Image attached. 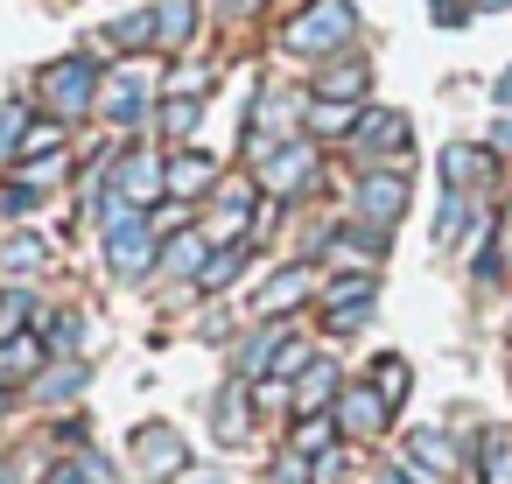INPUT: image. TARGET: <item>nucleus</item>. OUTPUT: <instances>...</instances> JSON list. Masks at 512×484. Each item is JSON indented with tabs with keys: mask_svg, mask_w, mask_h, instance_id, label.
<instances>
[{
	"mask_svg": "<svg viewBox=\"0 0 512 484\" xmlns=\"http://www.w3.org/2000/svg\"><path fill=\"white\" fill-rule=\"evenodd\" d=\"M463 218H470V204L449 190V197H442V211H435V246H463Z\"/></svg>",
	"mask_w": 512,
	"mask_h": 484,
	"instance_id": "nucleus-32",
	"label": "nucleus"
},
{
	"mask_svg": "<svg viewBox=\"0 0 512 484\" xmlns=\"http://www.w3.org/2000/svg\"><path fill=\"white\" fill-rule=\"evenodd\" d=\"M442 183L463 197V190H484L498 183V155L491 148H442Z\"/></svg>",
	"mask_w": 512,
	"mask_h": 484,
	"instance_id": "nucleus-11",
	"label": "nucleus"
},
{
	"mask_svg": "<svg viewBox=\"0 0 512 484\" xmlns=\"http://www.w3.org/2000/svg\"><path fill=\"white\" fill-rule=\"evenodd\" d=\"M239 267H246V253H239V246H225V253L211 246V260H204L197 288H232V281H239Z\"/></svg>",
	"mask_w": 512,
	"mask_h": 484,
	"instance_id": "nucleus-31",
	"label": "nucleus"
},
{
	"mask_svg": "<svg viewBox=\"0 0 512 484\" xmlns=\"http://www.w3.org/2000/svg\"><path fill=\"white\" fill-rule=\"evenodd\" d=\"M407 484H449V470H456V442L442 435V428H414L407 442H400V463H393Z\"/></svg>",
	"mask_w": 512,
	"mask_h": 484,
	"instance_id": "nucleus-4",
	"label": "nucleus"
},
{
	"mask_svg": "<svg viewBox=\"0 0 512 484\" xmlns=\"http://www.w3.org/2000/svg\"><path fill=\"white\" fill-rule=\"evenodd\" d=\"M379 246H386V232H372V225H351V232H337V239H330V260H344V267H358V274H372V260H379Z\"/></svg>",
	"mask_w": 512,
	"mask_h": 484,
	"instance_id": "nucleus-19",
	"label": "nucleus"
},
{
	"mask_svg": "<svg viewBox=\"0 0 512 484\" xmlns=\"http://www.w3.org/2000/svg\"><path fill=\"white\" fill-rule=\"evenodd\" d=\"M43 99H50L57 120H85V113L99 106V71H92V57H57V64L43 71Z\"/></svg>",
	"mask_w": 512,
	"mask_h": 484,
	"instance_id": "nucleus-2",
	"label": "nucleus"
},
{
	"mask_svg": "<svg viewBox=\"0 0 512 484\" xmlns=\"http://www.w3.org/2000/svg\"><path fill=\"white\" fill-rule=\"evenodd\" d=\"M379 484H407V477H400V470H386V477H379Z\"/></svg>",
	"mask_w": 512,
	"mask_h": 484,
	"instance_id": "nucleus-46",
	"label": "nucleus"
},
{
	"mask_svg": "<svg viewBox=\"0 0 512 484\" xmlns=\"http://www.w3.org/2000/svg\"><path fill=\"white\" fill-rule=\"evenodd\" d=\"M106 260H113V274H120V281H141V274L162 260V239H155L148 211H127L120 225H106Z\"/></svg>",
	"mask_w": 512,
	"mask_h": 484,
	"instance_id": "nucleus-3",
	"label": "nucleus"
},
{
	"mask_svg": "<svg viewBox=\"0 0 512 484\" xmlns=\"http://www.w3.org/2000/svg\"><path fill=\"white\" fill-rule=\"evenodd\" d=\"M218 183V155H176L169 169H162V190L176 197V204H190V197H204Z\"/></svg>",
	"mask_w": 512,
	"mask_h": 484,
	"instance_id": "nucleus-15",
	"label": "nucleus"
},
{
	"mask_svg": "<svg viewBox=\"0 0 512 484\" xmlns=\"http://www.w3.org/2000/svg\"><path fill=\"white\" fill-rule=\"evenodd\" d=\"M78 470H85V484H120V477H113V463H106V456H92V449L78 456Z\"/></svg>",
	"mask_w": 512,
	"mask_h": 484,
	"instance_id": "nucleus-38",
	"label": "nucleus"
},
{
	"mask_svg": "<svg viewBox=\"0 0 512 484\" xmlns=\"http://www.w3.org/2000/svg\"><path fill=\"white\" fill-rule=\"evenodd\" d=\"M330 414H337V435H379V428H386V414H393V407H386V400H379V393H372V379H365V386H344V393H337V407H330Z\"/></svg>",
	"mask_w": 512,
	"mask_h": 484,
	"instance_id": "nucleus-9",
	"label": "nucleus"
},
{
	"mask_svg": "<svg viewBox=\"0 0 512 484\" xmlns=\"http://www.w3.org/2000/svg\"><path fill=\"white\" fill-rule=\"evenodd\" d=\"M36 120H29V106L22 99H8V106H0V162H15L22 155V134H29Z\"/></svg>",
	"mask_w": 512,
	"mask_h": 484,
	"instance_id": "nucleus-28",
	"label": "nucleus"
},
{
	"mask_svg": "<svg viewBox=\"0 0 512 484\" xmlns=\"http://www.w3.org/2000/svg\"><path fill=\"white\" fill-rule=\"evenodd\" d=\"M246 218H253V197H246V190H225V211H211V232H204V239H211V246H218V239L239 246Z\"/></svg>",
	"mask_w": 512,
	"mask_h": 484,
	"instance_id": "nucleus-25",
	"label": "nucleus"
},
{
	"mask_svg": "<svg viewBox=\"0 0 512 484\" xmlns=\"http://www.w3.org/2000/svg\"><path fill=\"white\" fill-rule=\"evenodd\" d=\"M190 127H197V99H169L162 106V134L169 141H190Z\"/></svg>",
	"mask_w": 512,
	"mask_h": 484,
	"instance_id": "nucleus-34",
	"label": "nucleus"
},
{
	"mask_svg": "<svg viewBox=\"0 0 512 484\" xmlns=\"http://www.w3.org/2000/svg\"><path fill=\"white\" fill-rule=\"evenodd\" d=\"M78 337H85V316H71V309H64V316L50 323V344H57V351H78Z\"/></svg>",
	"mask_w": 512,
	"mask_h": 484,
	"instance_id": "nucleus-36",
	"label": "nucleus"
},
{
	"mask_svg": "<svg viewBox=\"0 0 512 484\" xmlns=\"http://www.w3.org/2000/svg\"><path fill=\"white\" fill-rule=\"evenodd\" d=\"M484 484H512V428L484 435Z\"/></svg>",
	"mask_w": 512,
	"mask_h": 484,
	"instance_id": "nucleus-29",
	"label": "nucleus"
},
{
	"mask_svg": "<svg viewBox=\"0 0 512 484\" xmlns=\"http://www.w3.org/2000/svg\"><path fill=\"white\" fill-rule=\"evenodd\" d=\"M162 169H169V162H162V155H148V148L120 155V162H113V197H120V204H134V211H141V204H155V197H162Z\"/></svg>",
	"mask_w": 512,
	"mask_h": 484,
	"instance_id": "nucleus-7",
	"label": "nucleus"
},
{
	"mask_svg": "<svg viewBox=\"0 0 512 484\" xmlns=\"http://www.w3.org/2000/svg\"><path fill=\"white\" fill-rule=\"evenodd\" d=\"M274 484H309V463L288 449V456H281V470H274Z\"/></svg>",
	"mask_w": 512,
	"mask_h": 484,
	"instance_id": "nucleus-39",
	"label": "nucleus"
},
{
	"mask_svg": "<svg viewBox=\"0 0 512 484\" xmlns=\"http://www.w3.org/2000/svg\"><path fill=\"white\" fill-rule=\"evenodd\" d=\"M498 106L512 113V71H498Z\"/></svg>",
	"mask_w": 512,
	"mask_h": 484,
	"instance_id": "nucleus-44",
	"label": "nucleus"
},
{
	"mask_svg": "<svg viewBox=\"0 0 512 484\" xmlns=\"http://www.w3.org/2000/svg\"><path fill=\"white\" fill-rule=\"evenodd\" d=\"M400 211H407V176L393 169H372L365 183H358V225H372V232H393L400 225Z\"/></svg>",
	"mask_w": 512,
	"mask_h": 484,
	"instance_id": "nucleus-5",
	"label": "nucleus"
},
{
	"mask_svg": "<svg viewBox=\"0 0 512 484\" xmlns=\"http://www.w3.org/2000/svg\"><path fill=\"white\" fill-rule=\"evenodd\" d=\"M190 36H197V0H162V8H155V43L183 50Z\"/></svg>",
	"mask_w": 512,
	"mask_h": 484,
	"instance_id": "nucleus-22",
	"label": "nucleus"
},
{
	"mask_svg": "<svg viewBox=\"0 0 512 484\" xmlns=\"http://www.w3.org/2000/svg\"><path fill=\"white\" fill-rule=\"evenodd\" d=\"M134 456H141V470H148V477H183V470H190V449H183V435H176L169 421L134 428Z\"/></svg>",
	"mask_w": 512,
	"mask_h": 484,
	"instance_id": "nucleus-8",
	"label": "nucleus"
},
{
	"mask_svg": "<svg viewBox=\"0 0 512 484\" xmlns=\"http://www.w3.org/2000/svg\"><path fill=\"white\" fill-rule=\"evenodd\" d=\"M309 288H316V274H309V267H288V274H274V281L260 288V316H267V323H281V316H288V309H295Z\"/></svg>",
	"mask_w": 512,
	"mask_h": 484,
	"instance_id": "nucleus-17",
	"label": "nucleus"
},
{
	"mask_svg": "<svg viewBox=\"0 0 512 484\" xmlns=\"http://www.w3.org/2000/svg\"><path fill=\"white\" fill-rule=\"evenodd\" d=\"M358 127V106H330V99H309V134H351Z\"/></svg>",
	"mask_w": 512,
	"mask_h": 484,
	"instance_id": "nucleus-30",
	"label": "nucleus"
},
{
	"mask_svg": "<svg viewBox=\"0 0 512 484\" xmlns=\"http://www.w3.org/2000/svg\"><path fill=\"white\" fill-rule=\"evenodd\" d=\"M358 155L365 162H379V155H407V113H365L358 120Z\"/></svg>",
	"mask_w": 512,
	"mask_h": 484,
	"instance_id": "nucleus-13",
	"label": "nucleus"
},
{
	"mask_svg": "<svg viewBox=\"0 0 512 484\" xmlns=\"http://www.w3.org/2000/svg\"><path fill=\"white\" fill-rule=\"evenodd\" d=\"M106 36H113V43H127V50H148V43H155V8L127 15V22H120V29H106Z\"/></svg>",
	"mask_w": 512,
	"mask_h": 484,
	"instance_id": "nucleus-33",
	"label": "nucleus"
},
{
	"mask_svg": "<svg viewBox=\"0 0 512 484\" xmlns=\"http://www.w3.org/2000/svg\"><path fill=\"white\" fill-rule=\"evenodd\" d=\"M372 302H379V281H372V274H337V281L323 288V316H330V330H358V323L372 316Z\"/></svg>",
	"mask_w": 512,
	"mask_h": 484,
	"instance_id": "nucleus-6",
	"label": "nucleus"
},
{
	"mask_svg": "<svg viewBox=\"0 0 512 484\" xmlns=\"http://www.w3.org/2000/svg\"><path fill=\"white\" fill-rule=\"evenodd\" d=\"M344 463H351L344 449H330V456H316V463H309V484H337V477H344Z\"/></svg>",
	"mask_w": 512,
	"mask_h": 484,
	"instance_id": "nucleus-37",
	"label": "nucleus"
},
{
	"mask_svg": "<svg viewBox=\"0 0 512 484\" xmlns=\"http://www.w3.org/2000/svg\"><path fill=\"white\" fill-rule=\"evenodd\" d=\"M22 316H29V295H22V288H15V295H0V344L22 337Z\"/></svg>",
	"mask_w": 512,
	"mask_h": 484,
	"instance_id": "nucleus-35",
	"label": "nucleus"
},
{
	"mask_svg": "<svg viewBox=\"0 0 512 484\" xmlns=\"http://www.w3.org/2000/svg\"><path fill=\"white\" fill-rule=\"evenodd\" d=\"M365 85H372V71H365L358 57H337V64H323V85H316V92H323L330 106H358Z\"/></svg>",
	"mask_w": 512,
	"mask_h": 484,
	"instance_id": "nucleus-18",
	"label": "nucleus"
},
{
	"mask_svg": "<svg viewBox=\"0 0 512 484\" xmlns=\"http://www.w3.org/2000/svg\"><path fill=\"white\" fill-rule=\"evenodd\" d=\"M246 400H253V386L239 379V386H225V400L211 407V421H218V435H225V442H246V435H253V421H246Z\"/></svg>",
	"mask_w": 512,
	"mask_h": 484,
	"instance_id": "nucleus-23",
	"label": "nucleus"
},
{
	"mask_svg": "<svg viewBox=\"0 0 512 484\" xmlns=\"http://www.w3.org/2000/svg\"><path fill=\"white\" fill-rule=\"evenodd\" d=\"M428 15L435 22H463V0H428Z\"/></svg>",
	"mask_w": 512,
	"mask_h": 484,
	"instance_id": "nucleus-40",
	"label": "nucleus"
},
{
	"mask_svg": "<svg viewBox=\"0 0 512 484\" xmlns=\"http://www.w3.org/2000/svg\"><path fill=\"white\" fill-rule=\"evenodd\" d=\"M337 393H344L337 365H330V358H316V365L295 379V400H288V407H295V421H302V414H330V407H337Z\"/></svg>",
	"mask_w": 512,
	"mask_h": 484,
	"instance_id": "nucleus-14",
	"label": "nucleus"
},
{
	"mask_svg": "<svg viewBox=\"0 0 512 484\" xmlns=\"http://www.w3.org/2000/svg\"><path fill=\"white\" fill-rule=\"evenodd\" d=\"M351 36H358V15L344 8V0H309V8L281 29V43H288L295 57H344Z\"/></svg>",
	"mask_w": 512,
	"mask_h": 484,
	"instance_id": "nucleus-1",
	"label": "nucleus"
},
{
	"mask_svg": "<svg viewBox=\"0 0 512 484\" xmlns=\"http://www.w3.org/2000/svg\"><path fill=\"white\" fill-rule=\"evenodd\" d=\"M50 484H85V470H78V463H64V470H50Z\"/></svg>",
	"mask_w": 512,
	"mask_h": 484,
	"instance_id": "nucleus-42",
	"label": "nucleus"
},
{
	"mask_svg": "<svg viewBox=\"0 0 512 484\" xmlns=\"http://www.w3.org/2000/svg\"><path fill=\"white\" fill-rule=\"evenodd\" d=\"M204 260H211V239H204V232H176V239H162V267H169V274H190V281H197Z\"/></svg>",
	"mask_w": 512,
	"mask_h": 484,
	"instance_id": "nucleus-20",
	"label": "nucleus"
},
{
	"mask_svg": "<svg viewBox=\"0 0 512 484\" xmlns=\"http://www.w3.org/2000/svg\"><path fill=\"white\" fill-rule=\"evenodd\" d=\"M302 463H316V456H330L337 449V414H302L295 421V442H288Z\"/></svg>",
	"mask_w": 512,
	"mask_h": 484,
	"instance_id": "nucleus-21",
	"label": "nucleus"
},
{
	"mask_svg": "<svg viewBox=\"0 0 512 484\" xmlns=\"http://www.w3.org/2000/svg\"><path fill=\"white\" fill-rule=\"evenodd\" d=\"M491 148H512V120H498V127H491Z\"/></svg>",
	"mask_w": 512,
	"mask_h": 484,
	"instance_id": "nucleus-43",
	"label": "nucleus"
},
{
	"mask_svg": "<svg viewBox=\"0 0 512 484\" xmlns=\"http://www.w3.org/2000/svg\"><path fill=\"white\" fill-rule=\"evenodd\" d=\"M0 267H8V274H36V267H50V239H43V232H15L8 246H0Z\"/></svg>",
	"mask_w": 512,
	"mask_h": 484,
	"instance_id": "nucleus-24",
	"label": "nucleus"
},
{
	"mask_svg": "<svg viewBox=\"0 0 512 484\" xmlns=\"http://www.w3.org/2000/svg\"><path fill=\"white\" fill-rule=\"evenodd\" d=\"M407 386H414L407 358H379V365H372V393H379L386 407H400V400H407Z\"/></svg>",
	"mask_w": 512,
	"mask_h": 484,
	"instance_id": "nucleus-26",
	"label": "nucleus"
},
{
	"mask_svg": "<svg viewBox=\"0 0 512 484\" xmlns=\"http://www.w3.org/2000/svg\"><path fill=\"white\" fill-rule=\"evenodd\" d=\"M85 379H92V372H85L78 358H64L57 372H43V379H36V393H43V400H78V393H85Z\"/></svg>",
	"mask_w": 512,
	"mask_h": 484,
	"instance_id": "nucleus-27",
	"label": "nucleus"
},
{
	"mask_svg": "<svg viewBox=\"0 0 512 484\" xmlns=\"http://www.w3.org/2000/svg\"><path fill=\"white\" fill-rule=\"evenodd\" d=\"M99 106H106V120H113V127H134V120L148 113V71H113Z\"/></svg>",
	"mask_w": 512,
	"mask_h": 484,
	"instance_id": "nucleus-12",
	"label": "nucleus"
},
{
	"mask_svg": "<svg viewBox=\"0 0 512 484\" xmlns=\"http://www.w3.org/2000/svg\"><path fill=\"white\" fill-rule=\"evenodd\" d=\"M316 176V148L309 141H288V148H274L267 162H260V183L274 190V197H288V190H302Z\"/></svg>",
	"mask_w": 512,
	"mask_h": 484,
	"instance_id": "nucleus-10",
	"label": "nucleus"
},
{
	"mask_svg": "<svg viewBox=\"0 0 512 484\" xmlns=\"http://www.w3.org/2000/svg\"><path fill=\"white\" fill-rule=\"evenodd\" d=\"M36 372H43V337H36V330H22V337H8V344H0V393L29 386Z\"/></svg>",
	"mask_w": 512,
	"mask_h": 484,
	"instance_id": "nucleus-16",
	"label": "nucleus"
},
{
	"mask_svg": "<svg viewBox=\"0 0 512 484\" xmlns=\"http://www.w3.org/2000/svg\"><path fill=\"white\" fill-rule=\"evenodd\" d=\"M0 484H15V463H0Z\"/></svg>",
	"mask_w": 512,
	"mask_h": 484,
	"instance_id": "nucleus-45",
	"label": "nucleus"
},
{
	"mask_svg": "<svg viewBox=\"0 0 512 484\" xmlns=\"http://www.w3.org/2000/svg\"><path fill=\"white\" fill-rule=\"evenodd\" d=\"M183 484H232L225 470H183Z\"/></svg>",
	"mask_w": 512,
	"mask_h": 484,
	"instance_id": "nucleus-41",
	"label": "nucleus"
}]
</instances>
